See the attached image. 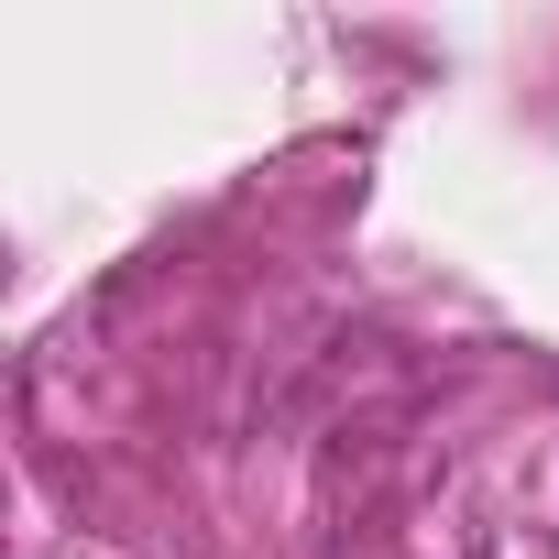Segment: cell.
Wrapping results in <instances>:
<instances>
[]
</instances>
